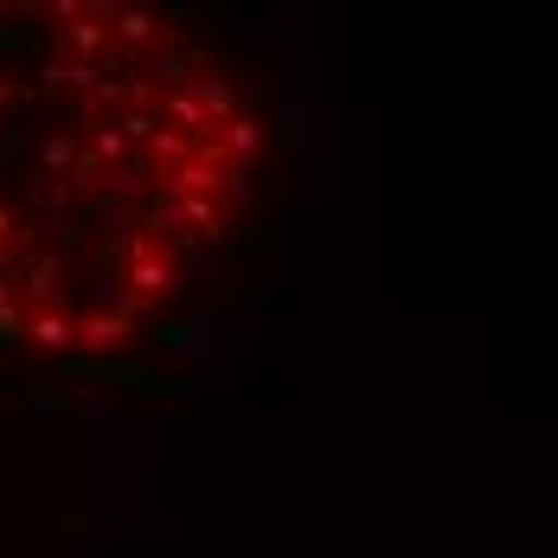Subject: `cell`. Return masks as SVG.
Returning a JSON list of instances; mask_svg holds the SVG:
<instances>
[{
  "mask_svg": "<svg viewBox=\"0 0 558 558\" xmlns=\"http://www.w3.org/2000/svg\"><path fill=\"white\" fill-rule=\"evenodd\" d=\"M264 148V122L257 116H231L225 122V155H257Z\"/></svg>",
  "mask_w": 558,
  "mask_h": 558,
  "instance_id": "13",
  "label": "cell"
},
{
  "mask_svg": "<svg viewBox=\"0 0 558 558\" xmlns=\"http://www.w3.org/2000/svg\"><path fill=\"white\" fill-rule=\"evenodd\" d=\"M135 322H142V315H77L71 335L84 347V360H110L122 340H135Z\"/></svg>",
  "mask_w": 558,
  "mask_h": 558,
  "instance_id": "2",
  "label": "cell"
},
{
  "mask_svg": "<svg viewBox=\"0 0 558 558\" xmlns=\"http://www.w3.org/2000/svg\"><path fill=\"white\" fill-rule=\"evenodd\" d=\"M116 135H122V142H148V135H155V129H161V122H155V116L148 110H129L122 116V122H110Z\"/></svg>",
  "mask_w": 558,
  "mask_h": 558,
  "instance_id": "16",
  "label": "cell"
},
{
  "mask_svg": "<svg viewBox=\"0 0 558 558\" xmlns=\"http://www.w3.org/2000/svg\"><path fill=\"white\" fill-rule=\"evenodd\" d=\"M148 347L168 360V373L180 379V366H199V360H213V347H219V315H193V322H155V328H142Z\"/></svg>",
  "mask_w": 558,
  "mask_h": 558,
  "instance_id": "1",
  "label": "cell"
},
{
  "mask_svg": "<svg viewBox=\"0 0 558 558\" xmlns=\"http://www.w3.org/2000/svg\"><path fill=\"white\" fill-rule=\"evenodd\" d=\"M155 33H161V20L148 7H116L110 13V39H122V46H148Z\"/></svg>",
  "mask_w": 558,
  "mask_h": 558,
  "instance_id": "7",
  "label": "cell"
},
{
  "mask_svg": "<svg viewBox=\"0 0 558 558\" xmlns=\"http://www.w3.org/2000/svg\"><path fill=\"white\" fill-rule=\"evenodd\" d=\"M0 135H7V122H0Z\"/></svg>",
  "mask_w": 558,
  "mask_h": 558,
  "instance_id": "25",
  "label": "cell"
},
{
  "mask_svg": "<svg viewBox=\"0 0 558 558\" xmlns=\"http://www.w3.org/2000/svg\"><path fill=\"white\" fill-rule=\"evenodd\" d=\"M129 219H135V206H129V199H116V193L97 199V225H104L110 238H129Z\"/></svg>",
  "mask_w": 558,
  "mask_h": 558,
  "instance_id": "14",
  "label": "cell"
},
{
  "mask_svg": "<svg viewBox=\"0 0 558 558\" xmlns=\"http://www.w3.org/2000/svg\"><path fill=\"white\" fill-rule=\"evenodd\" d=\"M168 116H173V129H180V135L193 129V142L213 129V122H206V110H199V90H173V97H168Z\"/></svg>",
  "mask_w": 558,
  "mask_h": 558,
  "instance_id": "11",
  "label": "cell"
},
{
  "mask_svg": "<svg viewBox=\"0 0 558 558\" xmlns=\"http://www.w3.org/2000/svg\"><path fill=\"white\" fill-rule=\"evenodd\" d=\"M199 90V110H206V122H231V110H238V90L225 84V77H206V84H193Z\"/></svg>",
  "mask_w": 558,
  "mask_h": 558,
  "instance_id": "12",
  "label": "cell"
},
{
  "mask_svg": "<svg viewBox=\"0 0 558 558\" xmlns=\"http://www.w3.org/2000/svg\"><path fill=\"white\" fill-rule=\"evenodd\" d=\"M71 52H84V64H97V58H110V26H104L97 13H84V20L71 26Z\"/></svg>",
  "mask_w": 558,
  "mask_h": 558,
  "instance_id": "9",
  "label": "cell"
},
{
  "mask_svg": "<svg viewBox=\"0 0 558 558\" xmlns=\"http://www.w3.org/2000/svg\"><path fill=\"white\" fill-rule=\"evenodd\" d=\"M46 13H52V20H71V26H77V20H84V13H90V7H84V0H52V7H46Z\"/></svg>",
  "mask_w": 558,
  "mask_h": 558,
  "instance_id": "21",
  "label": "cell"
},
{
  "mask_svg": "<svg viewBox=\"0 0 558 558\" xmlns=\"http://www.w3.org/2000/svg\"><path fill=\"white\" fill-rule=\"evenodd\" d=\"M71 161H77V135H71V129L39 135V168H46V180H64V173H71Z\"/></svg>",
  "mask_w": 558,
  "mask_h": 558,
  "instance_id": "8",
  "label": "cell"
},
{
  "mask_svg": "<svg viewBox=\"0 0 558 558\" xmlns=\"http://www.w3.org/2000/svg\"><path fill=\"white\" fill-rule=\"evenodd\" d=\"M26 340H39L58 360L77 353V335H71V315H64V308H33V315H26Z\"/></svg>",
  "mask_w": 558,
  "mask_h": 558,
  "instance_id": "3",
  "label": "cell"
},
{
  "mask_svg": "<svg viewBox=\"0 0 558 558\" xmlns=\"http://www.w3.org/2000/svg\"><path fill=\"white\" fill-rule=\"evenodd\" d=\"M0 238H13V213L7 206H0Z\"/></svg>",
  "mask_w": 558,
  "mask_h": 558,
  "instance_id": "24",
  "label": "cell"
},
{
  "mask_svg": "<svg viewBox=\"0 0 558 558\" xmlns=\"http://www.w3.org/2000/svg\"><path fill=\"white\" fill-rule=\"evenodd\" d=\"M90 155H97V161L110 168V161H122V155H129V142H122L116 129H97V135H90Z\"/></svg>",
  "mask_w": 558,
  "mask_h": 558,
  "instance_id": "17",
  "label": "cell"
},
{
  "mask_svg": "<svg viewBox=\"0 0 558 558\" xmlns=\"http://www.w3.org/2000/svg\"><path fill=\"white\" fill-rule=\"evenodd\" d=\"M7 308H13V289H7V277H0V315H7Z\"/></svg>",
  "mask_w": 558,
  "mask_h": 558,
  "instance_id": "23",
  "label": "cell"
},
{
  "mask_svg": "<svg viewBox=\"0 0 558 558\" xmlns=\"http://www.w3.org/2000/svg\"><path fill=\"white\" fill-rule=\"evenodd\" d=\"M148 155H155L168 173L186 168V161H193V135H180V129H155V135H148Z\"/></svg>",
  "mask_w": 558,
  "mask_h": 558,
  "instance_id": "10",
  "label": "cell"
},
{
  "mask_svg": "<svg viewBox=\"0 0 558 558\" xmlns=\"http://www.w3.org/2000/svg\"><path fill=\"white\" fill-rule=\"evenodd\" d=\"M26 199L46 213V219H71V206L84 199V186L77 180H39V168L26 173Z\"/></svg>",
  "mask_w": 558,
  "mask_h": 558,
  "instance_id": "4",
  "label": "cell"
},
{
  "mask_svg": "<svg viewBox=\"0 0 558 558\" xmlns=\"http://www.w3.org/2000/svg\"><path fill=\"white\" fill-rule=\"evenodd\" d=\"M33 411H64V391H52V386H33Z\"/></svg>",
  "mask_w": 558,
  "mask_h": 558,
  "instance_id": "22",
  "label": "cell"
},
{
  "mask_svg": "<svg viewBox=\"0 0 558 558\" xmlns=\"http://www.w3.org/2000/svg\"><path fill=\"white\" fill-rule=\"evenodd\" d=\"M26 340V308H7L0 315V347H20Z\"/></svg>",
  "mask_w": 558,
  "mask_h": 558,
  "instance_id": "19",
  "label": "cell"
},
{
  "mask_svg": "<svg viewBox=\"0 0 558 558\" xmlns=\"http://www.w3.org/2000/svg\"><path fill=\"white\" fill-rule=\"evenodd\" d=\"M39 238L46 244H71V238H84V219H39Z\"/></svg>",
  "mask_w": 558,
  "mask_h": 558,
  "instance_id": "18",
  "label": "cell"
},
{
  "mask_svg": "<svg viewBox=\"0 0 558 558\" xmlns=\"http://www.w3.org/2000/svg\"><path fill=\"white\" fill-rule=\"evenodd\" d=\"M129 295H135V302H148V295H180V282H173V270L161 257H135V264H129Z\"/></svg>",
  "mask_w": 558,
  "mask_h": 558,
  "instance_id": "5",
  "label": "cell"
},
{
  "mask_svg": "<svg viewBox=\"0 0 558 558\" xmlns=\"http://www.w3.org/2000/svg\"><path fill=\"white\" fill-rule=\"evenodd\" d=\"M282 142H289L295 155L308 148V110H302V104H282Z\"/></svg>",
  "mask_w": 558,
  "mask_h": 558,
  "instance_id": "15",
  "label": "cell"
},
{
  "mask_svg": "<svg viewBox=\"0 0 558 558\" xmlns=\"http://www.w3.org/2000/svg\"><path fill=\"white\" fill-rule=\"evenodd\" d=\"M58 277H64V251L33 257V264H26V302H33V308H46V302L58 295Z\"/></svg>",
  "mask_w": 558,
  "mask_h": 558,
  "instance_id": "6",
  "label": "cell"
},
{
  "mask_svg": "<svg viewBox=\"0 0 558 558\" xmlns=\"http://www.w3.org/2000/svg\"><path fill=\"white\" fill-rule=\"evenodd\" d=\"M0 52H33V33H20L13 20H0Z\"/></svg>",
  "mask_w": 558,
  "mask_h": 558,
  "instance_id": "20",
  "label": "cell"
}]
</instances>
